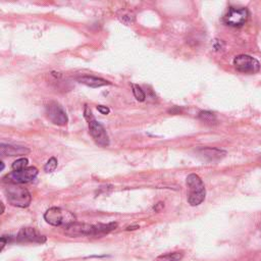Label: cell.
<instances>
[{
    "label": "cell",
    "instance_id": "1",
    "mask_svg": "<svg viewBox=\"0 0 261 261\" xmlns=\"http://www.w3.org/2000/svg\"><path fill=\"white\" fill-rule=\"evenodd\" d=\"M84 115L89 125V132L94 141L101 147H107L109 145V137L106 130L99 122H97L92 111L87 105H85Z\"/></svg>",
    "mask_w": 261,
    "mask_h": 261
},
{
    "label": "cell",
    "instance_id": "2",
    "mask_svg": "<svg viewBox=\"0 0 261 261\" xmlns=\"http://www.w3.org/2000/svg\"><path fill=\"white\" fill-rule=\"evenodd\" d=\"M187 186L189 188L188 202L191 206L200 205L206 196L205 186L199 176L191 174L187 177Z\"/></svg>",
    "mask_w": 261,
    "mask_h": 261
},
{
    "label": "cell",
    "instance_id": "3",
    "mask_svg": "<svg viewBox=\"0 0 261 261\" xmlns=\"http://www.w3.org/2000/svg\"><path fill=\"white\" fill-rule=\"evenodd\" d=\"M7 201L12 205L21 208H26L31 204L32 196L30 192L19 185H9L5 189Z\"/></svg>",
    "mask_w": 261,
    "mask_h": 261
},
{
    "label": "cell",
    "instance_id": "4",
    "mask_svg": "<svg viewBox=\"0 0 261 261\" xmlns=\"http://www.w3.org/2000/svg\"><path fill=\"white\" fill-rule=\"evenodd\" d=\"M44 219L51 226L65 227L76 221V216L71 211L60 207H51L44 213Z\"/></svg>",
    "mask_w": 261,
    "mask_h": 261
},
{
    "label": "cell",
    "instance_id": "5",
    "mask_svg": "<svg viewBox=\"0 0 261 261\" xmlns=\"http://www.w3.org/2000/svg\"><path fill=\"white\" fill-rule=\"evenodd\" d=\"M38 169L34 166H30L19 172H11L3 178L4 183H8L9 185H20L26 184L33 181L38 176Z\"/></svg>",
    "mask_w": 261,
    "mask_h": 261
},
{
    "label": "cell",
    "instance_id": "6",
    "mask_svg": "<svg viewBox=\"0 0 261 261\" xmlns=\"http://www.w3.org/2000/svg\"><path fill=\"white\" fill-rule=\"evenodd\" d=\"M234 65L237 71L244 74H255L260 70V63L250 55L241 54L235 57Z\"/></svg>",
    "mask_w": 261,
    "mask_h": 261
},
{
    "label": "cell",
    "instance_id": "7",
    "mask_svg": "<svg viewBox=\"0 0 261 261\" xmlns=\"http://www.w3.org/2000/svg\"><path fill=\"white\" fill-rule=\"evenodd\" d=\"M46 114L49 121L57 126H65L69 122L67 112L59 103L52 101L46 106Z\"/></svg>",
    "mask_w": 261,
    "mask_h": 261
},
{
    "label": "cell",
    "instance_id": "8",
    "mask_svg": "<svg viewBox=\"0 0 261 261\" xmlns=\"http://www.w3.org/2000/svg\"><path fill=\"white\" fill-rule=\"evenodd\" d=\"M249 17V12L245 7H231L228 14L224 17V22L232 27L243 26Z\"/></svg>",
    "mask_w": 261,
    "mask_h": 261
},
{
    "label": "cell",
    "instance_id": "9",
    "mask_svg": "<svg viewBox=\"0 0 261 261\" xmlns=\"http://www.w3.org/2000/svg\"><path fill=\"white\" fill-rule=\"evenodd\" d=\"M64 233L71 237L95 236V226L74 221V223L64 227Z\"/></svg>",
    "mask_w": 261,
    "mask_h": 261
},
{
    "label": "cell",
    "instance_id": "10",
    "mask_svg": "<svg viewBox=\"0 0 261 261\" xmlns=\"http://www.w3.org/2000/svg\"><path fill=\"white\" fill-rule=\"evenodd\" d=\"M17 240L23 243H38L46 242V237L33 228H23L17 236Z\"/></svg>",
    "mask_w": 261,
    "mask_h": 261
},
{
    "label": "cell",
    "instance_id": "11",
    "mask_svg": "<svg viewBox=\"0 0 261 261\" xmlns=\"http://www.w3.org/2000/svg\"><path fill=\"white\" fill-rule=\"evenodd\" d=\"M199 155L202 158H204L207 161H218L223 159L227 155V152L225 150H221L218 148H211V147H204L197 150Z\"/></svg>",
    "mask_w": 261,
    "mask_h": 261
},
{
    "label": "cell",
    "instance_id": "12",
    "mask_svg": "<svg viewBox=\"0 0 261 261\" xmlns=\"http://www.w3.org/2000/svg\"><path fill=\"white\" fill-rule=\"evenodd\" d=\"M0 153L2 156H22L27 155L30 153V149L24 146H17L10 144H2L0 145Z\"/></svg>",
    "mask_w": 261,
    "mask_h": 261
},
{
    "label": "cell",
    "instance_id": "13",
    "mask_svg": "<svg viewBox=\"0 0 261 261\" xmlns=\"http://www.w3.org/2000/svg\"><path fill=\"white\" fill-rule=\"evenodd\" d=\"M78 81L91 88H99L106 85H110V82L93 76H82L80 78H78Z\"/></svg>",
    "mask_w": 261,
    "mask_h": 261
},
{
    "label": "cell",
    "instance_id": "14",
    "mask_svg": "<svg viewBox=\"0 0 261 261\" xmlns=\"http://www.w3.org/2000/svg\"><path fill=\"white\" fill-rule=\"evenodd\" d=\"M183 257H184V253L182 251H179V252H172L160 255L155 259V261H181Z\"/></svg>",
    "mask_w": 261,
    "mask_h": 261
},
{
    "label": "cell",
    "instance_id": "15",
    "mask_svg": "<svg viewBox=\"0 0 261 261\" xmlns=\"http://www.w3.org/2000/svg\"><path fill=\"white\" fill-rule=\"evenodd\" d=\"M199 119L208 125H215L217 123V119H216V115L212 112L209 111H201L199 113Z\"/></svg>",
    "mask_w": 261,
    "mask_h": 261
},
{
    "label": "cell",
    "instance_id": "16",
    "mask_svg": "<svg viewBox=\"0 0 261 261\" xmlns=\"http://www.w3.org/2000/svg\"><path fill=\"white\" fill-rule=\"evenodd\" d=\"M28 164H29L28 158L24 157V158L17 159L14 163H12L11 168L14 172H19V171H23V169H25V168H27Z\"/></svg>",
    "mask_w": 261,
    "mask_h": 261
},
{
    "label": "cell",
    "instance_id": "17",
    "mask_svg": "<svg viewBox=\"0 0 261 261\" xmlns=\"http://www.w3.org/2000/svg\"><path fill=\"white\" fill-rule=\"evenodd\" d=\"M132 90H133V94L135 96V98L140 101V102H143L145 101L146 99V94L144 91L142 90V88L136 84H132Z\"/></svg>",
    "mask_w": 261,
    "mask_h": 261
},
{
    "label": "cell",
    "instance_id": "18",
    "mask_svg": "<svg viewBox=\"0 0 261 261\" xmlns=\"http://www.w3.org/2000/svg\"><path fill=\"white\" fill-rule=\"evenodd\" d=\"M56 167H57V160H56V158H55V157H51V158L47 161V163L45 164V166H44V171H45V173L49 174V173L54 172L55 169H56Z\"/></svg>",
    "mask_w": 261,
    "mask_h": 261
},
{
    "label": "cell",
    "instance_id": "19",
    "mask_svg": "<svg viewBox=\"0 0 261 261\" xmlns=\"http://www.w3.org/2000/svg\"><path fill=\"white\" fill-rule=\"evenodd\" d=\"M97 110L101 113V114H108L110 112V109L107 106H103V105H98L97 106Z\"/></svg>",
    "mask_w": 261,
    "mask_h": 261
},
{
    "label": "cell",
    "instance_id": "20",
    "mask_svg": "<svg viewBox=\"0 0 261 261\" xmlns=\"http://www.w3.org/2000/svg\"><path fill=\"white\" fill-rule=\"evenodd\" d=\"M10 240H11V237L10 236H2L1 237V250H3L4 246L7 245Z\"/></svg>",
    "mask_w": 261,
    "mask_h": 261
},
{
    "label": "cell",
    "instance_id": "21",
    "mask_svg": "<svg viewBox=\"0 0 261 261\" xmlns=\"http://www.w3.org/2000/svg\"><path fill=\"white\" fill-rule=\"evenodd\" d=\"M163 203L162 202H159L157 205H156V207H154V210L155 211H159L160 209H161V208H163Z\"/></svg>",
    "mask_w": 261,
    "mask_h": 261
},
{
    "label": "cell",
    "instance_id": "22",
    "mask_svg": "<svg viewBox=\"0 0 261 261\" xmlns=\"http://www.w3.org/2000/svg\"><path fill=\"white\" fill-rule=\"evenodd\" d=\"M137 229H139L138 226H132V227H128L127 231H134V230H137Z\"/></svg>",
    "mask_w": 261,
    "mask_h": 261
},
{
    "label": "cell",
    "instance_id": "23",
    "mask_svg": "<svg viewBox=\"0 0 261 261\" xmlns=\"http://www.w3.org/2000/svg\"><path fill=\"white\" fill-rule=\"evenodd\" d=\"M0 163H1V171H3V169H4V163L2 161L0 162Z\"/></svg>",
    "mask_w": 261,
    "mask_h": 261
},
{
    "label": "cell",
    "instance_id": "24",
    "mask_svg": "<svg viewBox=\"0 0 261 261\" xmlns=\"http://www.w3.org/2000/svg\"><path fill=\"white\" fill-rule=\"evenodd\" d=\"M260 230H261V226H260Z\"/></svg>",
    "mask_w": 261,
    "mask_h": 261
}]
</instances>
